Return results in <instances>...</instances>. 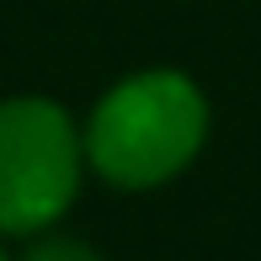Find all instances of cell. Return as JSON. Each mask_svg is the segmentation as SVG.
I'll return each mask as SVG.
<instances>
[{"label":"cell","mask_w":261,"mask_h":261,"mask_svg":"<svg viewBox=\"0 0 261 261\" xmlns=\"http://www.w3.org/2000/svg\"><path fill=\"white\" fill-rule=\"evenodd\" d=\"M80 139L101 181L144 192L192 165L208 139V101L181 69H144L96 101Z\"/></svg>","instance_id":"obj_1"},{"label":"cell","mask_w":261,"mask_h":261,"mask_svg":"<svg viewBox=\"0 0 261 261\" xmlns=\"http://www.w3.org/2000/svg\"><path fill=\"white\" fill-rule=\"evenodd\" d=\"M86 139L48 96L0 101V234H38L75 203Z\"/></svg>","instance_id":"obj_2"},{"label":"cell","mask_w":261,"mask_h":261,"mask_svg":"<svg viewBox=\"0 0 261 261\" xmlns=\"http://www.w3.org/2000/svg\"><path fill=\"white\" fill-rule=\"evenodd\" d=\"M21 261H101L96 251H91L86 240H69V234H48V240H38Z\"/></svg>","instance_id":"obj_3"},{"label":"cell","mask_w":261,"mask_h":261,"mask_svg":"<svg viewBox=\"0 0 261 261\" xmlns=\"http://www.w3.org/2000/svg\"><path fill=\"white\" fill-rule=\"evenodd\" d=\"M0 261H6V251H0Z\"/></svg>","instance_id":"obj_4"}]
</instances>
